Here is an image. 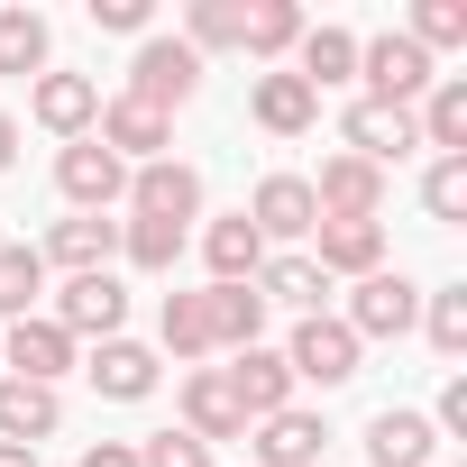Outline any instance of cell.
<instances>
[{
  "mask_svg": "<svg viewBox=\"0 0 467 467\" xmlns=\"http://www.w3.org/2000/svg\"><path fill=\"white\" fill-rule=\"evenodd\" d=\"M202 92V56L183 47V37H138V56H129V101H147V110H183Z\"/></svg>",
  "mask_w": 467,
  "mask_h": 467,
  "instance_id": "6da1fadb",
  "label": "cell"
},
{
  "mask_svg": "<svg viewBox=\"0 0 467 467\" xmlns=\"http://www.w3.org/2000/svg\"><path fill=\"white\" fill-rule=\"evenodd\" d=\"M358 83H367V101H385V110H412L440 74H431V56L403 37V28H385V37H367L358 47Z\"/></svg>",
  "mask_w": 467,
  "mask_h": 467,
  "instance_id": "7a4b0ae2",
  "label": "cell"
},
{
  "mask_svg": "<svg viewBox=\"0 0 467 467\" xmlns=\"http://www.w3.org/2000/svg\"><path fill=\"white\" fill-rule=\"evenodd\" d=\"M339 321H348V339H358V348H367V339H403V330L421 321V285H412V275H394V266H376V275H358V285H348V312H339Z\"/></svg>",
  "mask_w": 467,
  "mask_h": 467,
  "instance_id": "3957f363",
  "label": "cell"
},
{
  "mask_svg": "<svg viewBox=\"0 0 467 467\" xmlns=\"http://www.w3.org/2000/svg\"><path fill=\"white\" fill-rule=\"evenodd\" d=\"M129 220H165V229H192V220H202V174H192L183 156L129 165Z\"/></svg>",
  "mask_w": 467,
  "mask_h": 467,
  "instance_id": "277c9868",
  "label": "cell"
},
{
  "mask_svg": "<svg viewBox=\"0 0 467 467\" xmlns=\"http://www.w3.org/2000/svg\"><path fill=\"white\" fill-rule=\"evenodd\" d=\"M303 183H312V211H321V220H376V211H385V174H376L367 156H348V147L321 156V174H303Z\"/></svg>",
  "mask_w": 467,
  "mask_h": 467,
  "instance_id": "5b68a950",
  "label": "cell"
},
{
  "mask_svg": "<svg viewBox=\"0 0 467 467\" xmlns=\"http://www.w3.org/2000/svg\"><path fill=\"white\" fill-rule=\"evenodd\" d=\"M285 367H294V385H348L358 376V339H348V321H330V312H312V321H294V348H285Z\"/></svg>",
  "mask_w": 467,
  "mask_h": 467,
  "instance_id": "8992f818",
  "label": "cell"
},
{
  "mask_svg": "<svg viewBox=\"0 0 467 467\" xmlns=\"http://www.w3.org/2000/svg\"><path fill=\"white\" fill-rule=\"evenodd\" d=\"M92 138H101L119 165H156V156L174 147V119H165V110H147V101H129V92H110V101H101V119H92Z\"/></svg>",
  "mask_w": 467,
  "mask_h": 467,
  "instance_id": "52a82bcc",
  "label": "cell"
},
{
  "mask_svg": "<svg viewBox=\"0 0 467 467\" xmlns=\"http://www.w3.org/2000/svg\"><path fill=\"white\" fill-rule=\"evenodd\" d=\"M56 192H65L74 211H110V202H129V165H119L101 138H74V147L56 156Z\"/></svg>",
  "mask_w": 467,
  "mask_h": 467,
  "instance_id": "ba28073f",
  "label": "cell"
},
{
  "mask_svg": "<svg viewBox=\"0 0 467 467\" xmlns=\"http://www.w3.org/2000/svg\"><path fill=\"white\" fill-rule=\"evenodd\" d=\"M65 339H119V321H129V294H119V275H65V294H56V312H47Z\"/></svg>",
  "mask_w": 467,
  "mask_h": 467,
  "instance_id": "9c48e42d",
  "label": "cell"
},
{
  "mask_svg": "<svg viewBox=\"0 0 467 467\" xmlns=\"http://www.w3.org/2000/svg\"><path fill=\"white\" fill-rule=\"evenodd\" d=\"M339 147H348V156H367V165L385 174V165H403V156L421 147V129H412V110H385V101H348V119H339Z\"/></svg>",
  "mask_w": 467,
  "mask_h": 467,
  "instance_id": "30bf717a",
  "label": "cell"
},
{
  "mask_svg": "<svg viewBox=\"0 0 467 467\" xmlns=\"http://www.w3.org/2000/svg\"><path fill=\"white\" fill-rule=\"evenodd\" d=\"M47 266H65V275H110V257H119V220H101V211H74V220H56L47 229V248H37Z\"/></svg>",
  "mask_w": 467,
  "mask_h": 467,
  "instance_id": "8fae6325",
  "label": "cell"
},
{
  "mask_svg": "<svg viewBox=\"0 0 467 467\" xmlns=\"http://www.w3.org/2000/svg\"><path fill=\"white\" fill-rule=\"evenodd\" d=\"M183 431H192L202 449L248 440V412H239V394H229V376H220V367H192V376H183Z\"/></svg>",
  "mask_w": 467,
  "mask_h": 467,
  "instance_id": "7c38bea8",
  "label": "cell"
},
{
  "mask_svg": "<svg viewBox=\"0 0 467 467\" xmlns=\"http://www.w3.org/2000/svg\"><path fill=\"white\" fill-rule=\"evenodd\" d=\"M0 367H10L19 385H56V376L74 367V339H65L47 312H28V321H10V339H0Z\"/></svg>",
  "mask_w": 467,
  "mask_h": 467,
  "instance_id": "4fadbf2b",
  "label": "cell"
},
{
  "mask_svg": "<svg viewBox=\"0 0 467 467\" xmlns=\"http://www.w3.org/2000/svg\"><path fill=\"white\" fill-rule=\"evenodd\" d=\"M28 110H37V129H56V138L74 147V138H92V119H101V83H92V74H37Z\"/></svg>",
  "mask_w": 467,
  "mask_h": 467,
  "instance_id": "5bb4252c",
  "label": "cell"
},
{
  "mask_svg": "<svg viewBox=\"0 0 467 467\" xmlns=\"http://www.w3.org/2000/svg\"><path fill=\"white\" fill-rule=\"evenodd\" d=\"M321 412H303V403H285V412H266V421H248V449H257V467H321Z\"/></svg>",
  "mask_w": 467,
  "mask_h": 467,
  "instance_id": "9a60e30c",
  "label": "cell"
},
{
  "mask_svg": "<svg viewBox=\"0 0 467 467\" xmlns=\"http://www.w3.org/2000/svg\"><path fill=\"white\" fill-rule=\"evenodd\" d=\"M312 266L321 275H348V285L376 275L385 266V220H321L312 229Z\"/></svg>",
  "mask_w": 467,
  "mask_h": 467,
  "instance_id": "2e32d148",
  "label": "cell"
},
{
  "mask_svg": "<svg viewBox=\"0 0 467 467\" xmlns=\"http://www.w3.org/2000/svg\"><path fill=\"white\" fill-rule=\"evenodd\" d=\"M248 229H257L266 248H275V239H312V229H321L312 183H303V174H266V183H257V202H248Z\"/></svg>",
  "mask_w": 467,
  "mask_h": 467,
  "instance_id": "e0dca14e",
  "label": "cell"
},
{
  "mask_svg": "<svg viewBox=\"0 0 467 467\" xmlns=\"http://www.w3.org/2000/svg\"><path fill=\"white\" fill-rule=\"evenodd\" d=\"M220 376H229V394H239V412H248V421H266V412H285V403H294V367H285V348H266V339H257V348H239V367H220Z\"/></svg>",
  "mask_w": 467,
  "mask_h": 467,
  "instance_id": "ac0fdd59",
  "label": "cell"
},
{
  "mask_svg": "<svg viewBox=\"0 0 467 467\" xmlns=\"http://www.w3.org/2000/svg\"><path fill=\"white\" fill-rule=\"evenodd\" d=\"M83 376H92V394H101V403H147V394H156V348H138V339L119 330V339H101V348H92V367H83Z\"/></svg>",
  "mask_w": 467,
  "mask_h": 467,
  "instance_id": "d6986e66",
  "label": "cell"
},
{
  "mask_svg": "<svg viewBox=\"0 0 467 467\" xmlns=\"http://www.w3.org/2000/svg\"><path fill=\"white\" fill-rule=\"evenodd\" d=\"M65 431V394L56 385H19V376H0V440L10 449H37Z\"/></svg>",
  "mask_w": 467,
  "mask_h": 467,
  "instance_id": "ffe728a7",
  "label": "cell"
},
{
  "mask_svg": "<svg viewBox=\"0 0 467 467\" xmlns=\"http://www.w3.org/2000/svg\"><path fill=\"white\" fill-rule=\"evenodd\" d=\"M248 119H257L266 138H303V129L321 119V101H312L303 74H257V83H248Z\"/></svg>",
  "mask_w": 467,
  "mask_h": 467,
  "instance_id": "44dd1931",
  "label": "cell"
},
{
  "mask_svg": "<svg viewBox=\"0 0 467 467\" xmlns=\"http://www.w3.org/2000/svg\"><path fill=\"white\" fill-rule=\"evenodd\" d=\"M202 312H211V348H257L266 339V303H257V285H202Z\"/></svg>",
  "mask_w": 467,
  "mask_h": 467,
  "instance_id": "7402d4cb",
  "label": "cell"
},
{
  "mask_svg": "<svg viewBox=\"0 0 467 467\" xmlns=\"http://www.w3.org/2000/svg\"><path fill=\"white\" fill-rule=\"evenodd\" d=\"M303 10H294V0H239V47L257 56V65H285L294 47H303Z\"/></svg>",
  "mask_w": 467,
  "mask_h": 467,
  "instance_id": "603a6c76",
  "label": "cell"
},
{
  "mask_svg": "<svg viewBox=\"0 0 467 467\" xmlns=\"http://www.w3.org/2000/svg\"><path fill=\"white\" fill-rule=\"evenodd\" d=\"M202 266H211V285H257V266H266V239L248 229V211L202 229Z\"/></svg>",
  "mask_w": 467,
  "mask_h": 467,
  "instance_id": "cb8c5ba5",
  "label": "cell"
},
{
  "mask_svg": "<svg viewBox=\"0 0 467 467\" xmlns=\"http://www.w3.org/2000/svg\"><path fill=\"white\" fill-rule=\"evenodd\" d=\"M412 129H421V147L467 156V74H440V83L412 101Z\"/></svg>",
  "mask_w": 467,
  "mask_h": 467,
  "instance_id": "d4e9b609",
  "label": "cell"
},
{
  "mask_svg": "<svg viewBox=\"0 0 467 467\" xmlns=\"http://www.w3.org/2000/svg\"><path fill=\"white\" fill-rule=\"evenodd\" d=\"M431 412H403V403H385L376 421H367V458L376 467H431Z\"/></svg>",
  "mask_w": 467,
  "mask_h": 467,
  "instance_id": "484cf974",
  "label": "cell"
},
{
  "mask_svg": "<svg viewBox=\"0 0 467 467\" xmlns=\"http://www.w3.org/2000/svg\"><path fill=\"white\" fill-rule=\"evenodd\" d=\"M321 294H330V275H321V266H312L303 248H294V257H266V266H257V303H266V312L285 303V312H303V321H312V312H321Z\"/></svg>",
  "mask_w": 467,
  "mask_h": 467,
  "instance_id": "4316f807",
  "label": "cell"
},
{
  "mask_svg": "<svg viewBox=\"0 0 467 467\" xmlns=\"http://www.w3.org/2000/svg\"><path fill=\"white\" fill-rule=\"evenodd\" d=\"M294 74L312 83V101H321L330 83H358V37H348V28H303V47H294Z\"/></svg>",
  "mask_w": 467,
  "mask_h": 467,
  "instance_id": "83f0119b",
  "label": "cell"
},
{
  "mask_svg": "<svg viewBox=\"0 0 467 467\" xmlns=\"http://www.w3.org/2000/svg\"><path fill=\"white\" fill-rule=\"evenodd\" d=\"M47 303V257L37 248H0V321H28Z\"/></svg>",
  "mask_w": 467,
  "mask_h": 467,
  "instance_id": "f1b7e54d",
  "label": "cell"
},
{
  "mask_svg": "<svg viewBox=\"0 0 467 467\" xmlns=\"http://www.w3.org/2000/svg\"><path fill=\"white\" fill-rule=\"evenodd\" d=\"M47 47H56V28L37 10H0V74H47Z\"/></svg>",
  "mask_w": 467,
  "mask_h": 467,
  "instance_id": "f546056e",
  "label": "cell"
},
{
  "mask_svg": "<svg viewBox=\"0 0 467 467\" xmlns=\"http://www.w3.org/2000/svg\"><path fill=\"white\" fill-rule=\"evenodd\" d=\"M183 239H192V229H165V220H119V257H129V266H147V275H174Z\"/></svg>",
  "mask_w": 467,
  "mask_h": 467,
  "instance_id": "4dcf8cb0",
  "label": "cell"
},
{
  "mask_svg": "<svg viewBox=\"0 0 467 467\" xmlns=\"http://www.w3.org/2000/svg\"><path fill=\"white\" fill-rule=\"evenodd\" d=\"M156 339H165L174 358H211V312H202V294H165V312H156Z\"/></svg>",
  "mask_w": 467,
  "mask_h": 467,
  "instance_id": "1f68e13d",
  "label": "cell"
},
{
  "mask_svg": "<svg viewBox=\"0 0 467 467\" xmlns=\"http://www.w3.org/2000/svg\"><path fill=\"white\" fill-rule=\"evenodd\" d=\"M183 47L192 56H229L239 47V0H192L183 10Z\"/></svg>",
  "mask_w": 467,
  "mask_h": 467,
  "instance_id": "d6a6232c",
  "label": "cell"
},
{
  "mask_svg": "<svg viewBox=\"0 0 467 467\" xmlns=\"http://www.w3.org/2000/svg\"><path fill=\"white\" fill-rule=\"evenodd\" d=\"M421 330H431L440 358H467V285H440V294L421 303Z\"/></svg>",
  "mask_w": 467,
  "mask_h": 467,
  "instance_id": "836d02e7",
  "label": "cell"
},
{
  "mask_svg": "<svg viewBox=\"0 0 467 467\" xmlns=\"http://www.w3.org/2000/svg\"><path fill=\"white\" fill-rule=\"evenodd\" d=\"M421 211H431V220H467V156H431V174H421Z\"/></svg>",
  "mask_w": 467,
  "mask_h": 467,
  "instance_id": "e575fe53",
  "label": "cell"
},
{
  "mask_svg": "<svg viewBox=\"0 0 467 467\" xmlns=\"http://www.w3.org/2000/svg\"><path fill=\"white\" fill-rule=\"evenodd\" d=\"M403 37H412L421 56H431V47H467V0H421Z\"/></svg>",
  "mask_w": 467,
  "mask_h": 467,
  "instance_id": "d590c367",
  "label": "cell"
},
{
  "mask_svg": "<svg viewBox=\"0 0 467 467\" xmlns=\"http://www.w3.org/2000/svg\"><path fill=\"white\" fill-rule=\"evenodd\" d=\"M138 467H211V449L192 431H147L138 440Z\"/></svg>",
  "mask_w": 467,
  "mask_h": 467,
  "instance_id": "8d00e7d4",
  "label": "cell"
},
{
  "mask_svg": "<svg viewBox=\"0 0 467 467\" xmlns=\"http://www.w3.org/2000/svg\"><path fill=\"white\" fill-rule=\"evenodd\" d=\"M147 0H92V28H110V37H147Z\"/></svg>",
  "mask_w": 467,
  "mask_h": 467,
  "instance_id": "74e56055",
  "label": "cell"
},
{
  "mask_svg": "<svg viewBox=\"0 0 467 467\" xmlns=\"http://www.w3.org/2000/svg\"><path fill=\"white\" fill-rule=\"evenodd\" d=\"M431 431H458V440H467V376H449V385H440V412H431Z\"/></svg>",
  "mask_w": 467,
  "mask_h": 467,
  "instance_id": "f35d334b",
  "label": "cell"
},
{
  "mask_svg": "<svg viewBox=\"0 0 467 467\" xmlns=\"http://www.w3.org/2000/svg\"><path fill=\"white\" fill-rule=\"evenodd\" d=\"M83 467H138V440H92Z\"/></svg>",
  "mask_w": 467,
  "mask_h": 467,
  "instance_id": "ab89813d",
  "label": "cell"
},
{
  "mask_svg": "<svg viewBox=\"0 0 467 467\" xmlns=\"http://www.w3.org/2000/svg\"><path fill=\"white\" fill-rule=\"evenodd\" d=\"M10 165H19V119L0 110V174H10Z\"/></svg>",
  "mask_w": 467,
  "mask_h": 467,
  "instance_id": "60d3db41",
  "label": "cell"
},
{
  "mask_svg": "<svg viewBox=\"0 0 467 467\" xmlns=\"http://www.w3.org/2000/svg\"><path fill=\"white\" fill-rule=\"evenodd\" d=\"M0 467H37V449H10V440H0Z\"/></svg>",
  "mask_w": 467,
  "mask_h": 467,
  "instance_id": "b9f144b4",
  "label": "cell"
},
{
  "mask_svg": "<svg viewBox=\"0 0 467 467\" xmlns=\"http://www.w3.org/2000/svg\"><path fill=\"white\" fill-rule=\"evenodd\" d=\"M321 467H330V458H321Z\"/></svg>",
  "mask_w": 467,
  "mask_h": 467,
  "instance_id": "7bdbcfd3",
  "label": "cell"
}]
</instances>
